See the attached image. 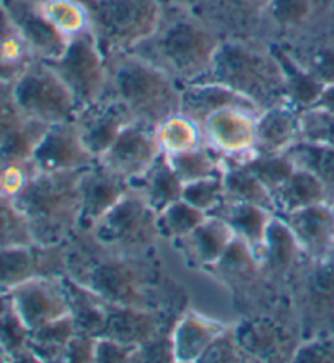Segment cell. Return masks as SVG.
Instances as JSON below:
<instances>
[{"instance_id":"6da1fadb","label":"cell","mask_w":334,"mask_h":363,"mask_svg":"<svg viewBox=\"0 0 334 363\" xmlns=\"http://www.w3.org/2000/svg\"><path fill=\"white\" fill-rule=\"evenodd\" d=\"M90 240L93 251L87 250L85 243H80L77 251V247L65 241L69 255L67 276L109 303L158 311H172L178 305L177 291L160 285V272L152 264L150 256L109 250L91 235Z\"/></svg>"},{"instance_id":"7a4b0ae2","label":"cell","mask_w":334,"mask_h":363,"mask_svg":"<svg viewBox=\"0 0 334 363\" xmlns=\"http://www.w3.org/2000/svg\"><path fill=\"white\" fill-rule=\"evenodd\" d=\"M160 2L162 13L155 31L130 52L172 77L182 88L198 84L209 74L223 38L193 10L172 0Z\"/></svg>"},{"instance_id":"3957f363","label":"cell","mask_w":334,"mask_h":363,"mask_svg":"<svg viewBox=\"0 0 334 363\" xmlns=\"http://www.w3.org/2000/svg\"><path fill=\"white\" fill-rule=\"evenodd\" d=\"M198 84H218L240 93L260 111L290 104L286 82L267 44L255 40L223 38L209 74Z\"/></svg>"},{"instance_id":"277c9868","label":"cell","mask_w":334,"mask_h":363,"mask_svg":"<svg viewBox=\"0 0 334 363\" xmlns=\"http://www.w3.org/2000/svg\"><path fill=\"white\" fill-rule=\"evenodd\" d=\"M106 69L103 95L121 103L137 123L157 129L167 118L179 113L182 86L147 60L124 52L108 59Z\"/></svg>"},{"instance_id":"5b68a950","label":"cell","mask_w":334,"mask_h":363,"mask_svg":"<svg viewBox=\"0 0 334 363\" xmlns=\"http://www.w3.org/2000/svg\"><path fill=\"white\" fill-rule=\"evenodd\" d=\"M82 172H40L13 197L38 245H61L80 230Z\"/></svg>"},{"instance_id":"8992f818","label":"cell","mask_w":334,"mask_h":363,"mask_svg":"<svg viewBox=\"0 0 334 363\" xmlns=\"http://www.w3.org/2000/svg\"><path fill=\"white\" fill-rule=\"evenodd\" d=\"M89 10L90 31L105 60L130 52L155 31L160 0H80Z\"/></svg>"},{"instance_id":"52a82bcc","label":"cell","mask_w":334,"mask_h":363,"mask_svg":"<svg viewBox=\"0 0 334 363\" xmlns=\"http://www.w3.org/2000/svg\"><path fill=\"white\" fill-rule=\"evenodd\" d=\"M302 340L334 335V251L304 257L287 280Z\"/></svg>"},{"instance_id":"ba28073f","label":"cell","mask_w":334,"mask_h":363,"mask_svg":"<svg viewBox=\"0 0 334 363\" xmlns=\"http://www.w3.org/2000/svg\"><path fill=\"white\" fill-rule=\"evenodd\" d=\"M87 232L109 250L137 256H150L160 238L157 212L134 186H130L123 199Z\"/></svg>"},{"instance_id":"9c48e42d","label":"cell","mask_w":334,"mask_h":363,"mask_svg":"<svg viewBox=\"0 0 334 363\" xmlns=\"http://www.w3.org/2000/svg\"><path fill=\"white\" fill-rule=\"evenodd\" d=\"M13 95L26 118L54 125L74 121L79 104L45 60H36L13 84Z\"/></svg>"},{"instance_id":"30bf717a","label":"cell","mask_w":334,"mask_h":363,"mask_svg":"<svg viewBox=\"0 0 334 363\" xmlns=\"http://www.w3.org/2000/svg\"><path fill=\"white\" fill-rule=\"evenodd\" d=\"M72 93L79 111L103 96L108 82L106 60L98 49L91 31L70 38L61 56L45 60Z\"/></svg>"},{"instance_id":"8fae6325","label":"cell","mask_w":334,"mask_h":363,"mask_svg":"<svg viewBox=\"0 0 334 363\" xmlns=\"http://www.w3.org/2000/svg\"><path fill=\"white\" fill-rule=\"evenodd\" d=\"M277 44L323 84H334V7L289 33Z\"/></svg>"},{"instance_id":"7c38bea8","label":"cell","mask_w":334,"mask_h":363,"mask_svg":"<svg viewBox=\"0 0 334 363\" xmlns=\"http://www.w3.org/2000/svg\"><path fill=\"white\" fill-rule=\"evenodd\" d=\"M160 153L157 129L134 121L119 132L113 145L96 162L113 174L134 183L149 172Z\"/></svg>"},{"instance_id":"4fadbf2b","label":"cell","mask_w":334,"mask_h":363,"mask_svg":"<svg viewBox=\"0 0 334 363\" xmlns=\"http://www.w3.org/2000/svg\"><path fill=\"white\" fill-rule=\"evenodd\" d=\"M69 271L67 245H30L0 250V294L35 277H64Z\"/></svg>"},{"instance_id":"5bb4252c","label":"cell","mask_w":334,"mask_h":363,"mask_svg":"<svg viewBox=\"0 0 334 363\" xmlns=\"http://www.w3.org/2000/svg\"><path fill=\"white\" fill-rule=\"evenodd\" d=\"M260 113L230 106L211 114L202 123L204 144L226 162H237L256 148V119Z\"/></svg>"},{"instance_id":"9a60e30c","label":"cell","mask_w":334,"mask_h":363,"mask_svg":"<svg viewBox=\"0 0 334 363\" xmlns=\"http://www.w3.org/2000/svg\"><path fill=\"white\" fill-rule=\"evenodd\" d=\"M7 294L30 331L70 315L64 277H35Z\"/></svg>"},{"instance_id":"2e32d148","label":"cell","mask_w":334,"mask_h":363,"mask_svg":"<svg viewBox=\"0 0 334 363\" xmlns=\"http://www.w3.org/2000/svg\"><path fill=\"white\" fill-rule=\"evenodd\" d=\"M40 172H82L93 167L96 158L80 139L75 121L49 125L40 145L33 153Z\"/></svg>"},{"instance_id":"e0dca14e","label":"cell","mask_w":334,"mask_h":363,"mask_svg":"<svg viewBox=\"0 0 334 363\" xmlns=\"http://www.w3.org/2000/svg\"><path fill=\"white\" fill-rule=\"evenodd\" d=\"M168 315H172V311L145 310V308L109 303L105 331H103L101 337H109L119 340V342L142 347V345L152 342L160 335L172 333L178 318L172 320Z\"/></svg>"},{"instance_id":"ac0fdd59","label":"cell","mask_w":334,"mask_h":363,"mask_svg":"<svg viewBox=\"0 0 334 363\" xmlns=\"http://www.w3.org/2000/svg\"><path fill=\"white\" fill-rule=\"evenodd\" d=\"M74 121L82 142L96 160L113 145L119 132L134 123L128 109L108 95H103L90 106L82 108Z\"/></svg>"},{"instance_id":"d6986e66","label":"cell","mask_w":334,"mask_h":363,"mask_svg":"<svg viewBox=\"0 0 334 363\" xmlns=\"http://www.w3.org/2000/svg\"><path fill=\"white\" fill-rule=\"evenodd\" d=\"M310 259H320L334 251V206L328 202L279 216Z\"/></svg>"},{"instance_id":"ffe728a7","label":"cell","mask_w":334,"mask_h":363,"mask_svg":"<svg viewBox=\"0 0 334 363\" xmlns=\"http://www.w3.org/2000/svg\"><path fill=\"white\" fill-rule=\"evenodd\" d=\"M271 0H211L194 13L222 38L255 40L260 18Z\"/></svg>"},{"instance_id":"44dd1931","label":"cell","mask_w":334,"mask_h":363,"mask_svg":"<svg viewBox=\"0 0 334 363\" xmlns=\"http://www.w3.org/2000/svg\"><path fill=\"white\" fill-rule=\"evenodd\" d=\"M130 189V183L108 172L100 163L84 169L80 178V230H91Z\"/></svg>"},{"instance_id":"7402d4cb","label":"cell","mask_w":334,"mask_h":363,"mask_svg":"<svg viewBox=\"0 0 334 363\" xmlns=\"http://www.w3.org/2000/svg\"><path fill=\"white\" fill-rule=\"evenodd\" d=\"M334 0H271L265 9L255 41L271 44L334 7Z\"/></svg>"},{"instance_id":"603a6c76","label":"cell","mask_w":334,"mask_h":363,"mask_svg":"<svg viewBox=\"0 0 334 363\" xmlns=\"http://www.w3.org/2000/svg\"><path fill=\"white\" fill-rule=\"evenodd\" d=\"M0 2L23 33L38 59L51 60L65 51L69 40L43 15L40 0H0Z\"/></svg>"},{"instance_id":"cb8c5ba5","label":"cell","mask_w":334,"mask_h":363,"mask_svg":"<svg viewBox=\"0 0 334 363\" xmlns=\"http://www.w3.org/2000/svg\"><path fill=\"white\" fill-rule=\"evenodd\" d=\"M232 324L213 320L196 310H184L172 329L173 355L177 363L201 362L211 345Z\"/></svg>"},{"instance_id":"d4e9b609","label":"cell","mask_w":334,"mask_h":363,"mask_svg":"<svg viewBox=\"0 0 334 363\" xmlns=\"http://www.w3.org/2000/svg\"><path fill=\"white\" fill-rule=\"evenodd\" d=\"M279 328L269 318H250L235 324L233 331L251 362H284L286 354L292 359L302 340H290Z\"/></svg>"},{"instance_id":"484cf974","label":"cell","mask_w":334,"mask_h":363,"mask_svg":"<svg viewBox=\"0 0 334 363\" xmlns=\"http://www.w3.org/2000/svg\"><path fill=\"white\" fill-rule=\"evenodd\" d=\"M235 238L237 236L227 222L221 217L207 216L193 232L177 240L173 245L191 267L207 271L221 259Z\"/></svg>"},{"instance_id":"4316f807","label":"cell","mask_w":334,"mask_h":363,"mask_svg":"<svg viewBox=\"0 0 334 363\" xmlns=\"http://www.w3.org/2000/svg\"><path fill=\"white\" fill-rule=\"evenodd\" d=\"M305 255L295 241L286 222L274 216L269 227H267L265 245L260 256L261 269L269 284L287 282L290 274L297 264L302 261Z\"/></svg>"},{"instance_id":"83f0119b","label":"cell","mask_w":334,"mask_h":363,"mask_svg":"<svg viewBox=\"0 0 334 363\" xmlns=\"http://www.w3.org/2000/svg\"><path fill=\"white\" fill-rule=\"evenodd\" d=\"M206 272H211L230 290H235L242 296L246 295V290L255 289L260 282H267L260 259L240 238H235L221 259Z\"/></svg>"},{"instance_id":"f1b7e54d","label":"cell","mask_w":334,"mask_h":363,"mask_svg":"<svg viewBox=\"0 0 334 363\" xmlns=\"http://www.w3.org/2000/svg\"><path fill=\"white\" fill-rule=\"evenodd\" d=\"M300 109L281 104L260 113L256 119V150L284 153L300 140Z\"/></svg>"},{"instance_id":"f546056e","label":"cell","mask_w":334,"mask_h":363,"mask_svg":"<svg viewBox=\"0 0 334 363\" xmlns=\"http://www.w3.org/2000/svg\"><path fill=\"white\" fill-rule=\"evenodd\" d=\"M209 216L221 217L223 222H227L235 236L245 241L260 259L267 227L276 213L255 206V203L226 199Z\"/></svg>"},{"instance_id":"4dcf8cb0","label":"cell","mask_w":334,"mask_h":363,"mask_svg":"<svg viewBox=\"0 0 334 363\" xmlns=\"http://www.w3.org/2000/svg\"><path fill=\"white\" fill-rule=\"evenodd\" d=\"M230 106L248 108L261 113L250 100H246L240 93L230 90V88L223 85L193 84L182 88V106H179V113L186 114V116L196 121L201 125L211 114Z\"/></svg>"},{"instance_id":"1f68e13d","label":"cell","mask_w":334,"mask_h":363,"mask_svg":"<svg viewBox=\"0 0 334 363\" xmlns=\"http://www.w3.org/2000/svg\"><path fill=\"white\" fill-rule=\"evenodd\" d=\"M36 60L30 43L0 2V82L13 85Z\"/></svg>"},{"instance_id":"d6a6232c","label":"cell","mask_w":334,"mask_h":363,"mask_svg":"<svg viewBox=\"0 0 334 363\" xmlns=\"http://www.w3.org/2000/svg\"><path fill=\"white\" fill-rule=\"evenodd\" d=\"M64 285L67 290L70 318L75 324L77 333L101 337L105 331L109 301L70 276H64Z\"/></svg>"},{"instance_id":"836d02e7","label":"cell","mask_w":334,"mask_h":363,"mask_svg":"<svg viewBox=\"0 0 334 363\" xmlns=\"http://www.w3.org/2000/svg\"><path fill=\"white\" fill-rule=\"evenodd\" d=\"M267 46H269L274 57L281 65L289 103L300 109V111L313 108L315 103L318 101L323 88H325V84L316 79L315 75H311L308 70H305L302 65L295 62L281 44L271 43Z\"/></svg>"},{"instance_id":"e575fe53","label":"cell","mask_w":334,"mask_h":363,"mask_svg":"<svg viewBox=\"0 0 334 363\" xmlns=\"http://www.w3.org/2000/svg\"><path fill=\"white\" fill-rule=\"evenodd\" d=\"M130 186L139 189L147 203L158 213L163 208L172 206L173 202L182 199L184 184L179 181L177 173L173 172L165 153H160V157L152 164L149 172L140 179L130 183Z\"/></svg>"},{"instance_id":"d590c367","label":"cell","mask_w":334,"mask_h":363,"mask_svg":"<svg viewBox=\"0 0 334 363\" xmlns=\"http://www.w3.org/2000/svg\"><path fill=\"white\" fill-rule=\"evenodd\" d=\"M272 199L276 216H286L300 208L326 202V192L313 174L295 168L292 174L272 191Z\"/></svg>"},{"instance_id":"8d00e7d4","label":"cell","mask_w":334,"mask_h":363,"mask_svg":"<svg viewBox=\"0 0 334 363\" xmlns=\"http://www.w3.org/2000/svg\"><path fill=\"white\" fill-rule=\"evenodd\" d=\"M30 334L10 295L0 294V354L7 362H38L30 349Z\"/></svg>"},{"instance_id":"74e56055","label":"cell","mask_w":334,"mask_h":363,"mask_svg":"<svg viewBox=\"0 0 334 363\" xmlns=\"http://www.w3.org/2000/svg\"><path fill=\"white\" fill-rule=\"evenodd\" d=\"M295 168L313 174L326 192V202L334 206V148L299 140L286 150Z\"/></svg>"},{"instance_id":"f35d334b","label":"cell","mask_w":334,"mask_h":363,"mask_svg":"<svg viewBox=\"0 0 334 363\" xmlns=\"http://www.w3.org/2000/svg\"><path fill=\"white\" fill-rule=\"evenodd\" d=\"M222 179L223 188H226V199L255 203L276 213L272 192L248 168L237 163L223 162Z\"/></svg>"},{"instance_id":"ab89813d","label":"cell","mask_w":334,"mask_h":363,"mask_svg":"<svg viewBox=\"0 0 334 363\" xmlns=\"http://www.w3.org/2000/svg\"><path fill=\"white\" fill-rule=\"evenodd\" d=\"M77 334L72 318L48 323L30 334V349L38 362H64L70 339Z\"/></svg>"},{"instance_id":"60d3db41","label":"cell","mask_w":334,"mask_h":363,"mask_svg":"<svg viewBox=\"0 0 334 363\" xmlns=\"http://www.w3.org/2000/svg\"><path fill=\"white\" fill-rule=\"evenodd\" d=\"M157 139L162 153L177 155L204 145L201 124L183 113H174L157 128Z\"/></svg>"},{"instance_id":"b9f144b4","label":"cell","mask_w":334,"mask_h":363,"mask_svg":"<svg viewBox=\"0 0 334 363\" xmlns=\"http://www.w3.org/2000/svg\"><path fill=\"white\" fill-rule=\"evenodd\" d=\"M167 160L183 184L223 173V158L206 144L194 150L167 155Z\"/></svg>"},{"instance_id":"7bdbcfd3","label":"cell","mask_w":334,"mask_h":363,"mask_svg":"<svg viewBox=\"0 0 334 363\" xmlns=\"http://www.w3.org/2000/svg\"><path fill=\"white\" fill-rule=\"evenodd\" d=\"M40 9L49 23L67 40L90 30L89 10L80 0H40Z\"/></svg>"},{"instance_id":"ee69618b","label":"cell","mask_w":334,"mask_h":363,"mask_svg":"<svg viewBox=\"0 0 334 363\" xmlns=\"http://www.w3.org/2000/svg\"><path fill=\"white\" fill-rule=\"evenodd\" d=\"M227 163H237V164H242L245 168H248L250 172L253 173L271 192L274 189H277L295 169L294 163L290 162V158L287 157L286 152L265 153V152H258L256 148L253 152H250L246 157L240 158V160L227 162Z\"/></svg>"},{"instance_id":"f6af8a7d","label":"cell","mask_w":334,"mask_h":363,"mask_svg":"<svg viewBox=\"0 0 334 363\" xmlns=\"http://www.w3.org/2000/svg\"><path fill=\"white\" fill-rule=\"evenodd\" d=\"M206 217L207 213L179 199L157 213L158 233H160V238L174 243L177 240L193 232Z\"/></svg>"},{"instance_id":"bcb514c9","label":"cell","mask_w":334,"mask_h":363,"mask_svg":"<svg viewBox=\"0 0 334 363\" xmlns=\"http://www.w3.org/2000/svg\"><path fill=\"white\" fill-rule=\"evenodd\" d=\"M30 222L13 197L0 196V250L35 245Z\"/></svg>"},{"instance_id":"7dc6e473","label":"cell","mask_w":334,"mask_h":363,"mask_svg":"<svg viewBox=\"0 0 334 363\" xmlns=\"http://www.w3.org/2000/svg\"><path fill=\"white\" fill-rule=\"evenodd\" d=\"M40 173L33 158L0 157V196L16 197Z\"/></svg>"},{"instance_id":"c3c4849f","label":"cell","mask_w":334,"mask_h":363,"mask_svg":"<svg viewBox=\"0 0 334 363\" xmlns=\"http://www.w3.org/2000/svg\"><path fill=\"white\" fill-rule=\"evenodd\" d=\"M182 199L209 216L226 201V188H223L222 174L184 184Z\"/></svg>"},{"instance_id":"681fc988","label":"cell","mask_w":334,"mask_h":363,"mask_svg":"<svg viewBox=\"0 0 334 363\" xmlns=\"http://www.w3.org/2000/svg\"><path fill=\"white\" fill-rule=\"evenodd\" d=\"M300 140L334 148V113L318 108L300 113Z\"/></svg>"},{"instance_id":"f907efd6","label":"cell","mask_w":334,"mask_h":363,"mask_svg":"<svg viewBox=\"0 0 334 363\" xmlns=\"http://www.w3.org/2000/svg\"><path fill=\"white\" fill-rule=\"evenodd\" d=\"M26 116L20 111L13 95V85L0 82V152L4 150L13 134L25 123Z\"/></svg>"},{"instance_id":"816d5d0a","label":"cell","mask_w":334,"mask_h":363,"mask_svg":"<svg viewBox=\"0 0 334 363\" xmlns=\"http://www.w3.org/2000/svg\"><path fill=\"white\" fill-rule=\"evenodd\" d=\"M201 362L209 363H240V362H251V359L246 355V352L238 344L237 337H235L233 324L230 326L228 331L223 333L216 342H213L209 350L206 352Z\"/></svg>"},{"instance_id":"f5cc1de1","label":"cell","mask_w":334,"mask_h":363,"mask_svg":"<svg viewBox=\"0 0 334 363\" xmlns=\"http://www.w3.org/2000/svg\"><path fill=\"white\" fill-rule=\"evenodd\" d=\"M292 362L334 363V335L302 340L295 350Z\"/></svg>"},{"instance_id":"db71d44e","label":"cell","mask_w":334,"mask_h":363,"mask_svg":"<svg viewBox=\"0 0 334 363\" xmlns=\"http://www.w3.org/2000/svg\"><path fill=\"white\" fill-rule=\"evenodd\" d=\"M139 347L109 337H98L95 363H133Z\"/></svg>"},{"instance_id":"11a10c76","label":"cell","mask_w":334,"mask_h":363,"mask_svg":"<svg viewBox=\"0 0 334 363\" xmlns=\"http://www.w3.org/2000/svg\"><path fill=\"white\" fill-rule=\"evenodd\" d=\"M174 362L173 345H172V333L160 335L152 342L142 345L137 349L134 362Z\"/></svg>"},{"instance_id":"9f6ffc18","label":"cell","mask_w":334,"mask_h":363,"mask_svg":"<svg viewBox=\"0 0 334 363\" xmlns=\"http://www.w3.org/2000/svg\"><path fill=\"white\" fill-rule=\"evenodd\" d=\"M98 337L77 333L67 345L64 362L65 363H95V349Z\"/></svg>"},{"instance_id":"6f0895ef","label":"cell","mask_w":334,"mask_h":363,"mask_svg":"<svg viewBox=\"0 0 334 363\" xmlns=\"http://www.w3.org/2000/svg\"><path fill=\"white\" fill-rule=\"evenodd\" d=\"M313 108L325 109V111H328V113H334V84L325 85L321 95L318 98V101L315 103Z\"/></svg>"},{"instance_id":"680465c9","label":"cell","mask_w":334,"mask_h":363,"mask_svg":"<svg viewBox=\"0 0 334 363\" xmlns=\"http://www.w3.org/2000/svg\"><path fill=\"white\" fill-rule=\"evenodd\" d=\"M173 4H177V5H179V7H183V9H188V10H198V9H201L202 5H206V4H209L211 0H172Z\"/></svg>"},{"instance_id":"91938a15","label":"cell","mask_w":334,"mask_h":363,"mask_svg":"<svg viewBox=\"0 0 334 363\" xmlns=\"http://www.w3.org/2000/svg\"><path fill=\"white\" fill-rule=\"evenodd\" d=\"M333 5H334V4H333Z\"/></svg>"}]
</instances>
